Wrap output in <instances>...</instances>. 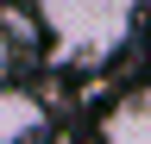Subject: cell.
<instances>
[{"label": "cell", "mask_w": 151, "mask_h": 144, "mask_svg": "<svg viewBox=\"0 0 151 144\" xmlns=\"http://www.w3.org/2000/svg\"><path fill=\"white\" fill-rule=\"evenodd\" d=\"M32 19L63 63H107L139 25V0H32Z\"/></svg>", "instance_id": "cell-1"}, {"label": "cell", "mask_w": 151, "mask_h": 144, "mask_svg": "<svg viewBox=\"0 0 151 144\" xmlns=\"http://www.w3.org/2000/svg\"><path fill=\"white\" fill-rule=\"evenodd\" d=\"M101 144H151V88L113 100L101 119Z\"/></svg>", "instance_id": "cell-2"}, {"label": "cell", "mask_w": 151, "mask_h": 144, "mask_svg": "<svg viewBox=\"0 0 151 144\" xmlns=\"http://www.w3.org/2000/svg\"><path fill=\"white\" fill-rule=\"evenodd\" d=\"M44 132V100L32 88H0V144H32Z\"/></svg>", "instance_id": "cell-3"}]
</instances>
